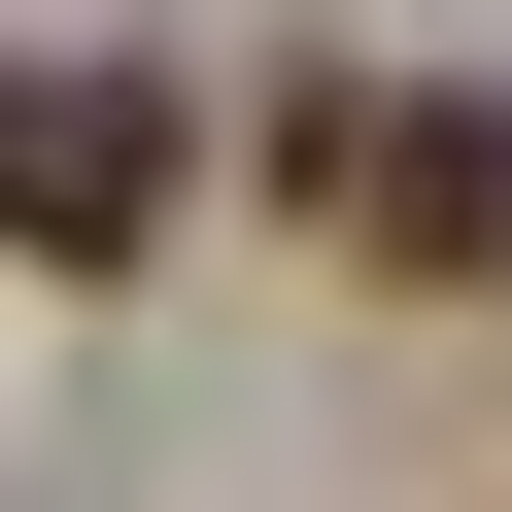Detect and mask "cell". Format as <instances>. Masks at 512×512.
Here are the masks:
<instances>
[{
    "label": "cell",
    "mask_w": 512,
    "mask_h": 512,
    "mask_svg": "<svg viewBox=\"0 0 512 512\" xmlns=\"http://www.w3.org/2000/svg\"><path fill=\"white\" fill-rule=\"evenodd\" d=\"M308 171L410 308H512V103H308Z\"/></svg>",
    "instance_id": "1"
},
{
    "label": "cell",
    "mask_w": 512,
    "mask_h": 512,
    "mask_svg": "<svg viewBox=\"0 0 512 512\" xmlns=\"http://www.w3.org/2000/svg\"><path fill=\"white\" fill-rule=\"evenodd\" d=\"M0 239L35 274H137L171 239V69H0Z\"/></svg>",
    "instance_id": "2"
}]
</instances>
